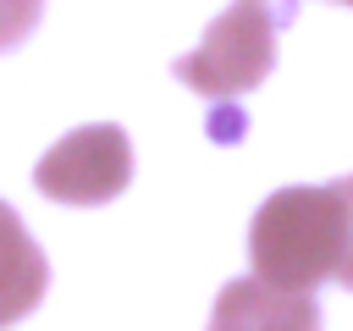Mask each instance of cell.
<instances>
[{"instance_id":"obj_1","label":"cell","mask_w":353,"mask_h":331,"mask_svg":"<svg viewBox=\"0 0 353 331\" xmlns=\"http://www.w3.org/2000/svg\"><path fill=\"white\" fill-rule=\"evenodd\" d=\"M254 276L287 292H309L336 276L342 259V199L336 182L325 188H281L254 210L248 226Z\"/></svg>"},{"instance_id":"obj_2","label":"cell","mask_w":353,"mask_h":331,"mask_svg":"<svg viewBox=\"0 0 353 331\" xmlns=\"http://www.w3.org/2000/svg\"><path fill=\"white\" fill-rule=\"evenodd\" d=\"M276 66V6L270 0H232L176 61V77L204 99H237Z\"/></svg>"},{"instance_id":"obj_3","label":"cell","mask_w":353,"mask_h":331,"mask_svg":"<svg viewBox=\"0 0 353 331\" xmlns=\"http://www.w3.org/2000/svg\"><path fill=\"white\" fill-rule=\"evenodd\" d=\"M127 177H132V143L110 121H94V127L66 132L33 166L39 193L55 199V204H105V199H116L127 188Z\"/></svg>"},{"instance_id":"obj_4","label":"cell","mask_w":353,"mask_h":331,"mask_svg":"<svg viewBox=\"0 0 353 331\" xmlns=\"http://www.w3.org/2000/svg\"><path fill=\"white\" fill-rule=\"evenodd\" d=\"M210 331H320V309L309 292H287V287L248 276V281L221 287Z\"/></svg>"},{"instance_id":"obj_5","label":"cell","mask_w":353,"mask_h":331,"mask_svg":"<svg viewBox=\"0 0 353 331\" xmlns=\"http://www.w3.org/2000/svg\"><path fill=\"white\" fill-rule=\"evenodd\" d=\"M44 287H50V265H44L39 243L28 237L22 215L0 199V331L17 325L22 314H33Z\"/></svg>"},{"instance_id":"obj_6","label":"cell","mask_w":353,"mask_h":331,"mask_svg":"<svg viewBox=\"0 0 353 331\" xmlns=\"http://www.w3.org/2000/svg\"><path fill=\"white\" fill-rule=\"evenodd\" d=\"M39 11H44V0H0V50L22 44L39 28Z\"/></svg>"},{"instance_id":"obj_7","label":"cell","mask_w":353,"mask_h":331,"mask_svg":"<svg viewBox=\"0 0 353 331\" xmlns=\"http://www.w3.org/2000/svg\"><path fill=\"white\" fill-rule=\"evenodd\" d=\"M336 199H342V259H336V281L353 287V177L336 182Z\"/></svg>"},{"instance_id":"obj_8","label":"cell","mask_w":353,"mask_h":331,"mask_svg":"<svg viewBox=\"0 0 353 331\" xmlns=\"http://www.w3.org/2000/svg\"><path fill=\"white\" fill-rule=\"evenodd\" d=\"M336 6H353V0H336Z\"/></svg>"}]
</instances>
